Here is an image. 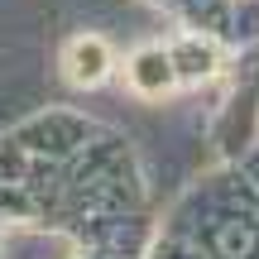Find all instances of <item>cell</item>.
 <instances>
[{"instance_id": "obj_1", "label": "cell", "mask_w": 259, "mask_h": 259, "mask_svg": "<svg viewBox=\"0 0 259 259\" xmlns=\"http://www.w3.org/2000/svg\"><path fill=\"white\" fill-rule=\"evenodd\" d=\"M58 67H63V77H67L72 87L96 92V87L111 82V72H115V53H111V44H106L101 34H77V38H67V44H63Z\"/></svg>"}, {"instance_id": "obj_2", "label": "cell", "mask_w": 259, "mask_h": 259, "mask_svg": "<svg viewBox=\"0 0 259 259\" xmlns=\"http://www.w3.org/2000/svg\"><path fill=\"white\" fill-rule=\"evenodd\" d=\"M125 77L139 96H168L178 87V67L168 58V48H135L125 63Z\"/></svg>"}, {"instance_id": "obj_3", "label": "cell", "mask_w": 259, "mask_h": 259, "mask_svg": "<svg viewBox=\"0 0 259 259\" xmlns=\"http://www.w3.org/2000/svg\"><path fill=\"white\" fill-rule=\"evenodd\" d=\"M168 58H173L178 77H211L216 72V48L202 44V38H178L168 48Z\"/></svg>"}]
</instances>
